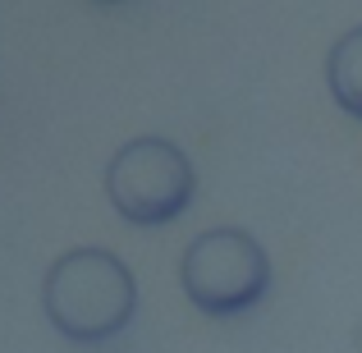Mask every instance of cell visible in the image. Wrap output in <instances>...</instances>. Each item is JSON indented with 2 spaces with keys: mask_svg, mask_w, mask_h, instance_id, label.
Instances as JSON below:
<instances>
[{
  "mask_svg": "<svg viewBox=\"0 0 362 353\" xmlns=\"http://www.w3.org/2000/svg\"><path fill=\"white\" fill-rule=\"evenodd\" d=\"M42 308L51 326L74 345H101L119 335L138 308L133 271L106 248H74L46 271Z\"/></svg>",
  "mask_w": 362,
  "mask_h": 353,
  "instance_id": "cell-1",
  "label": "cell"
},
{
  "mask_svg": "<svg viewBox=\"0 0 362 353\" xmlns=\"http://www.w3.org/2000/svg\"><path fill=\"white\" fill-rule=\"evenodd\" d=\"M179 280H184L188 303L202 308L206 317H239V312L257 308V299L266 294L271 262H266V248L247 230L221 225V230L197 234L184 248Z\"/></svg>",
  "mask_w": 362,
  "mask_h": 353,
  "instance_id": "cell-2",
  "label": "cell"
},
{
  "mask_svg": "<svg viewBox=\"0 0 362 353\" xmlns=\"http://www.w3.org/2000/svg\"><path fill=\"white\" fill-rule=\"evenodd\" d=\"M193 161L170 138H133L106 166V197L129 225H165L193 202Z\"/></svg>",
  "mask_w": 362,
  "mask_h": 353,
  "instance_id": "cell-3",
  "label": "cell"
},
{
  "mask_svg": "<svg viewBox=\"0 0 362 353\" xmlns=\"http://www.w3.org/2000/svg\"><path fill=\"white\" fill-rule=\"evenodd\" d=\"M326 83L330 97L344 115L362 120V28H349L326 55Z\"/></svg>",
  "mask_w": 362,
  "mask_h": 353,
  "instance_id": "cell-4",
  "label": "cell"
}]
</instances>
